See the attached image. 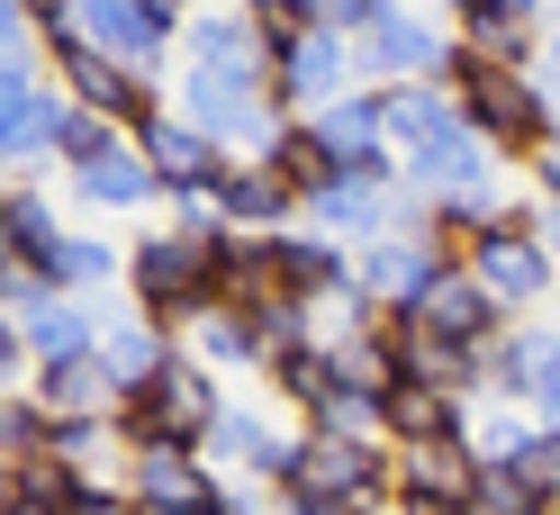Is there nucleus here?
Here are the masks:
<instances>
[{
  "label": "nucleus",
  "instance_id": "29",
  "mask_svg": "<svg viewBox=\"0 0 560 515\" xmlns=\"http://www.w3.org/2000/svg\"><path fill=\"white\" fill-rule=\"evenodd\" d=\"M498 479H515L534 506H560V425H524L506 461H488Z\"/></svg>",
  "mask_w": 560,
  "mask_h": 515
},
{
  "label": "nucleus",
  "instance_id": "16",
  "mask_svg": "<svg viewBox=\"0 0 560 515\" xmlns=\"http://www.w3.org/2000/svg\"><path fill=\"white\" fill-rule=\"evenodd\" d=\"M307 136L326 145L335 172H389V182H398V154H389V127H380V91H371V82L343 91L335 109H317V118H307Z\"/></svg>",
  "mask_w": 560,
  "mask_h": 515
},
{
  "label": "nucleus",
  "instance_id": "32",
  "mask_svg": "<svg viewBox=\"0 0 560 515\" xmlns=\"http://www.w3.org/2000/svg\"><path fill=\"white\" fill-rule=\"evenodd\" d=\"M109 145H127V127H109V118H91V109H63V127H55V163H63V172H82V163H100Z\"/></svg>",
  "mask_w": 560,
  "mask_h": 515
},
{
  "label": "nucleus",
  "instance_id": "19",
  "mask_svg": "<svg viewBox=\"0 0 560 515\" xmlns=\"http://www.w3.org/2000/svg\"><path fill=\"white\" fill-rule=\"evenodd\" d=\"M498 163H506L498 145H479L470 127H452V136H443L434 154L398 163V190H407V199H479L488 182H498Z\"/></svg>",
  "mask_w": 560,
  "mask_h": 515
},
{
  "label": "nucleus",
  "instance_id": "25",
  "mask_svg": "<svg viewBox=\"0 0 560 515\" xmlns=\"http://www.w3.org/2000/svg\"><path fill=\"white\" fill-rule=\"evenodd\" d=\"M380 407H389V443H434V434H462L470 425V398L425 389V381H398Z\"/></svg>",
  "mask_w": 560,
  "mask_h": 515
},
{
  "label": "nucleus",
  "instance_id": "4",
  "mask_svg": "<svg viewBox=\"0 0 560 515\" xmlns=\"http://www.w3.org/2000/svg\"><path fill=\"white\" fill-rule=\"evenodd\" d=\"M226 417V389H218V371L190 362V353H172L154 371V389H136L118 398V443H208V425Z\"/></svg>",
  "mask_w": 560,
  "mask_h": 515
},
{
  "label": "nucleus",
  "instance_id": "34",
  "mask_svg": "<svg viewBox=\"0 0 560 515\" xmlns=\"http://www.w3.org/2000/svg\"><path fill=\"white\" fill-rule=\"evenodd\" d=\"M389 10H398V0H326V19H317V27H335V37H371Z\"/></svg>",
  "mask_w": 560,
  "mask_h": 515
},
{
  "label": "nucleus",
  "instance_id": "40",
  "mask_svg": "<svg viewBox=\"0 0 560 515\" xmlns=\"http://www.w3.org/2000/svg\"><path fill=\"white\" fill-rule=\"evenodd\" d=\"M398 515H470V506H434V498H398Z\"/></svg>",
  "mask_w": 560,
  "mask_h": 515
},
{
  "label": "nucleus",
  "instance_id": "30",
  "mask_svg": "<svg viewBox=\"0 0 560 515\" xmlns=\"http://www.w3.org/2000/svg\"><path fill=\"white\" fill-rule=\"evenodd\" d=\"M271 398L307 425V417L335 398V353H326V343H307V353H280V362H271Z\"/></svg>",
  "mask_w": 560,
  "mask_h": 515
},
{
  "label": "nucleus",
  "instance_id": "37",
  "mask_svg": "<svg viewBox=\"0 0 560 515\" xmlns=\"http://www.w3.org/2000/svg\"><path fill=\"white\" fill-rule=\"evenodd\" d=\"M136 10H145V19L163 27V37H182V27H190V19L208 10V0H136Z\"/></svg>",
  "mask_w": 560,
  "mask_h": 515
},
{
  "label": "nucleus",
  "instance_id": "26",
  "mask_svg": "<svg viewBox=\"0 0 560 515\" xmlns=\"http://www.w3.org/2000/svg\"><path fill=\"white\" fill-rule=\"evenodd\" d=\"M182 353H190V362H208V371H262V353H254V326H244L226 299H208L199 317L182 326Z\"/></svg>",
  "mask_w": 560,
  "mask_h": 515
},
{
  "label": "nucleus",
  "instance_id": "21",
  "mask_svg": "<svg viewBox=\"0 0 560 515\" xmlns=\"http://www.w3.org/2000/svg\"><path fill=\"white\" fill-rule=\"evenodd\" d=\"M19 343H27V371L91 362V353H100V307H82V299H37V307H19Z\"/></svg>",
  "mask_w": 560,
  "mask_h": 515
},
{
  "label": "nucleus",
  "instance_id": "9",
  "mask_svg": "<svg viewBox=\"0 0 560 515\" xmlns=\"http://www.w3.org/2000/svg\"><path fill=\"white\" fill-rule=\"evenodd\" d=\"M443 271H452V254L434 245V235H380V245H362V254H353V290H362L389 326H407Z\"/></svg>",
  "mask_w": 560,
  "mask_h": 515
},
{
  "label": "nucleus",
  "instance_id": "42",
  "mask_svg": "<svg viewBox=\"0 0 560 515\" xmlns=\"http://www.w3.org/2000/svg\"><path fill=\"white\" fill-rule=\"evenodd\" d=\"M542 245H551V262H560V209H542Z\"/></svg>",
  "mask_w": 560,
  "mask_h": 515
},
{
  "label": "nucleus",
  "instance_id": "31",
  "mask_svg": "<svg viewBox=\"0 0 560 515\" xmlns=\"http://www.w3.org/2000/svg\"><path fill=\"white\" fill-rule=\"evenodd\" d=\"M46 407L27 398V389H10L0 398V470H27V461H46Z\"/></svg>",
  "mask_w": 560,
  "mask_h": 515
},
{
  "label": "nucleus",
  "instance_id": "8",
  "mask_svg": "<svg viewBox=\"0 0 560 515\" xmlns=\"http://www.w3.org/2000/svg\"><path fill=\"white\" fill-rule=\"evenodd\" d=\"M136 154H145V172L163 182V199H218V182L235 172V154L218 145V136H199L182 109H172V100H163L145 127H136Z\"/></svg>",
  "mask_w": 560,
  "mask_h": 515
},
{
  "label": "nucleus",
  "instance_id": "35",
  "mask_svg": "<svg viewBox=\"0 0 560 515\" xmlns=\"http://www.w3.org/2000/svg\"><path fill=\"white\" fill-rule=\"evenodd\" d=\"M0 55H37V27H27V0H0Z\"/></svg>",
  "mask_w": 560,
  "mask_h": 515
},
{
  "label": "nucleus",
  "instance_id": "47",
  "mask_svg": "<svg viewBox=\"0 0 560 515\" xmlns=\"http://www.w3.org/2000/svg\"><path fill=\"white\" fill-rule=\"evenodd\" d=\"M542 515H560V506H542Z\"/></svg>",
  "mask_w": 560,
  "mask_h": 515
},
{
  "label": "nucleus",
  "instance_id": "28",
  "mask_svg": "<svg viewBox=\"0 0 560 515\" xmlns=\"http://www.w3.org/2000/svg\"><path fill=\"white\" fill-rule=\"evenodd\" d=\"M55 281H63V299L100 307V299H118V290H127V262H118V245H100V235H63Z\"/></svg>",
  "mask_w": 560,
  "mask_h": 515
},
{
  "label": "nucleus",
  "instance_id": "36",
  "mask_svg": "<svg viewBox=\"0 0 560 515\" xmlns=\"http://www.w3.org/2000/svg\"><path fill=\"white\" fill-rule=\"evenodd\" d=\"M19 371H27V343H19V317L0 307V398L19 389Z\"/></svg>",
  "mask_w": 560,
  "mask_h": 515
},
{
  "label": "nucleus",
  "instance_id": "11",
  "mask_svg": "<svg viewBox=\"0 0 560 515\" xmlns=\"http://www.w3.org/2000/svg\"><path fill=\"white\" fill-rule=\"evenodd\" d=\"M55 37L109 55V63H127V73H154V82H163V63H172V37H163L145 10H136V0H73ZM55 37H46V46H55Z\"/></svg>",
  "mask_w": 560,
  "mask_h": 515
},
{
  "label": "nucleus",
  "instance_id": "45",
  "mask_svg": "<svg viewBox=\"0 0 560 515\" xmlns=\"http://www.w3.org/2000/svg\"><path fill=\"white\" fill-rule=\"evenodd\" d=\"M425 10H443V19H452V10H462V0H425Z\"/></svg>",
  "mask_w": 560,
  "mask_h": 515
},
{
  "label": "nucleus",
  "instance_id": "2",
  "mask_svg": "<svg viewBox=\"0 0 560 515\" xmlns=\"http://www.w3.org/2000/svg\"><path fill=\"white\" fill-rule=\"evenodd\" d=\"M262 91H271L280 118L335 109L343 91H362L353 37H335V27H299V19H271V27H262Z\"/></svg>",
  "mask_w": 560,
  "mask_h": 515
},
{
  "label": "nucleus",
  "instance_id": "6",
  "mask_svg": "<svg viewBox=\"0 0 560 515\" xmlns=\"http://www.w3.org/2000/svg\"><path fill=\"white\" fill-rule=\"evenodd\" d=\"M46 63H55V91L73 100V109L109 118V127H127V136L163 109V82H154V73H127V63L91 55V46H73V37H55V46H46Z\"/></svg>",
  "mask_w": 560,
  "mask_h": 515
},
{
  "label": "nucleus",
  "instance_id": "15",
  "mask_svg": "<svg viewBox=\"0 0 560 515\" xmlns=\"http://www.w3.org/2000/svg\"><path fill=\"white\" fill-rule=\"evenodd\" d=\"M199 453H208V470H218V479H226V470H254L262 489H280V470H290L299 434H290V425H271L262 407H235V398H226V417L208 425Z\"/></svg>",
  "mask_w": 560,
  "mask_h": 515
},
{
  "label": "nucleus",
  "instance_id": "14",
  "mask_svg": "<svg viewBox=\"0 0 560 515\" xmlns=\"http://www.w3.org/2000/svg\"><path fill=\"white\" fill-rule=\"evenodd\" d=\"M172 55H182V73H208V82H262V27L244 10H226V0H208L172 37Z\"/></svg>",
  "mask_w": 560,
  "mask_h": 515
},
{
  "label": "nucleus",
  "instance_id": "5",
  "mask_svg": "<svg viewBox=\"0 0 560 515\" xmlns=\"http://www.w3.org/2000/svg\"><path fill=\"white\" fill-rule=\"evenodd\" d=\"M208 299H218V290H208V262H199V245L182 226H154V235L127 245V307L145 326H163L172 343H182V326L199 317Z\"/></svg>",
  "mask_w": 560,
  "mask_h": 515
},
{
  "label": "nucleus",
  "instance_id": "17",
  "mask_svg": "<svg viewBox=\"0 0 560 515\" xmlns=\"http://www.w3.org/2000/svg\"><path fill=\"white\" fill-rule=\"evenodd\" d=\"M398 461V498H434V506H479V453L470 434H434V443H389Z\"/></svg>",
  "mask_w": 560,
  "mask_h": 515
},
{
  "label": "nucleus",
  "instance_id": "3",
  "mask_svg": "<svg viewBox=\"0 0 560 515\" xmlns=\"http://www.w3.org/2000/svg\"><path fill=\"white\" fill-rule=\"evenodd\" d=\"M462 271L506 307V317H534V307L560 290V262L542 245V209H534V199H506V226L479 235V245L462 254Z\"/></svg>",
  "mask_w": 560,
  "mask_h": 515
},
{
  "label": "nucleus",
  "instance_id": "46",
  "mask_svg": "<svg viewBox=\"0 0 560 515\" xmlns=\"http://www.w3.org/2000/svg\"><path fill=\"white\" fill-rule=\"evenodd\" d=\"M551 27H560V0H551Z\"/></svg>",
  "mask_w": 560,
  "mask_h": 515
},
{
  "label": "nucleus",
  "instance_id": "12",
  "mask_svg": "<svg viewBox=\"0 0 560 515\" xmlns=\"http://www.w3.org/2000/svg\"><path fill=\"white\" fill-rule=\"evenodd\" d=\"M262 262H271V290L299 299V307H326V299L353 290V245H335V235H317V226L262 235Z\"/></svg>",
  "mask_w": 560,
  "mask_h": 515
},
{
  "label": "nucleus",
  "instance_id": "1",
  "mask_svg": "<svg viewBox=\"0 0 560 515\" xmlns=\"http://www.w3.org/2000/svg\"><path fill=\"white\" fill-rule=\"evenodd\" d=\"M443 91H452V109H462V127L479 136V145H498L506 163H534L542 145H560V100H551L534 73H506V63H470L462 46H452Z\"/></svg>",
  "mask_w": 560,
  "mask_h": 515
},
{
  "label": "nucleus",
  "instance_id": "43",
  "mask_svg": "<svg viewBox=\"0 0 560 515\" xmlns=\"http://www.w3.org/2000/svg\"><path fill=\"white\" fill-rule=\"evenodd\" d=\"M19 506V470H0V515H10Z\"/></svg>",
  "mask_w": 560,
  "mask_h": 515
},
{
  "label": "nucleus",
  "instance_id": "27",
  "mask_svg": "<svg viewBox=\"0 0 560 515\" xmlns=\"http://www.w3.org/2000/svg\"><path fill=\"white\" fill-rule=\"evenodd\" d=\"M27 398L46 407V417H118L109 381H100V362H55V371H27Z\"/></svg>",
  "mask_w": 560,
  "mask_h": 515
},
{
  "label": "nucleus",
  "instance_id": "33",
  "mask_svg": "<svg viewBox=\"0 0 560 515\" xmlns=\"http://www.w3.org/2000/svg\"><path fill=\"white\" fill-rule=\"evenodd\" d=\"M55 515H145V506L127 498V479H63Z\"/></svg>",
  "mask_w": 560,
  "mask_h": 515
},
{
  "label": "nucleus",
  "instance_id": "23",
  "mask_svg": "<svg viewBox=\"0 0 560 515\" xmlns=\"http://www.w3.org/2000/svg\"><path fill=\"white\" fill-rule=\"evenodd\" d=\"M218 218H226L235 235H280V226H290V218H307V209H299V190L280 182V172L235 163L226 182H218Z\"/></svg>",
  "mask_w": 560,
  "mask_h": 515
},
{
  "label": "nucleus",
  "instance_id": "22",
  "mask_svg": "<svg viewBox=\"0 0 560 515\" xmlns=\"http://www.w3.org/2000/svg\"><path fill=\"white\" fill-rule=\"evenodd\" d=\"M380 127H389V154L416 163V154H434L443 136L462 127V109H452L443 82H398V91H380Z\"/></svg>",
  "mask_w": 560,
  "mask_h": 515
},
{
  "label": "nucleus",
  "instance_id": "41",
  "mask_svg": "<svg viewBox=\"0 0 560 515\" xmlns=\"http://www.w3.org/2000/svg\"><path fill=\"white\" fill-rule=\"evenodd\" d=\"M290 19H299V27H317V19H326V0H290Z\"/></svg>",
  "mask_w": 560,
  "mask_h": 515
},
{
  "label": "nucleus",
  "instance_id": "13",
  "mask_svg": "<svg viewBox=\"0 0 560 515\" xmlns=\"http://www.w3.org/2000/svg\"><path fill=\"white\" fill-rule=\"evenodd\" d=\"M307 226L362 254V245H380V235L398 226V182L389 172H335V182L307 199Z\"/></svg>",
  "mask_w": 560,
  "mask_h": 515
},
{
  "label": "nucleus",
  "instance_id": "10",
  "mask_svg": "<svg viewBox=\"0 0 560 515\" xmlns=\"http://www.w3.org/2000/svg\"><path fill=\"white\" fill-rule=\"evenodd\" d=\"M353 63H362V82L371 91H398V82H443V63H452V27H434L425 10H398L371 27V37H353Z\"/></svg>",
  "mask_w": 560,
  "mask_h": 515
},
{
  "label": "nucleus",
  "instance_id": "18",
  "mask_svg": "<svg viewBox=\"0 0 560 515\" xmlns=\"http://www.w3.org/2000/svg\"><path fill=\"white\" fill-rule=\"evenodd\" d=\"M407 326H416V335H434V343H470V353H479V343H498V335H506L515 317H506V307H498V299H488V290L470 281L462 262H452L443 281L425 290V307H416Z\"/></svg>",
  "mask_w": 560,
  "mask_h": 515
},
{
  "label": "nucleus",
  "instance_id": "38",
  "mask_svg": "<svg viewBox=\"0 0 560 515\" xmlns=\"http://www.w3.org/2000/svg\"><path fill=\"white\" fill-rule=\"evenodd\" d=\"M524 172H534V209H560V145H542Z\"/></svg>",
  "mask_w": 560,
  "mask_h": 515
},
{
  "label": "nucleus",
  "instance_id": "24",
  "mask_svg": "<svg viewBox=\"0 0 560 515\" xmlns=\"http://www.w3.org/2000/svg\"><path fill=\"white\" fill-rule=\"evenodd\" d=\"M73 199H82V209H154L163 182L145 172V154H136V136H127V145H109L100 163L73 172Z\"/></svg>",
  "mask_w": 560,
  "mask_h": 515
},
{
  "label": "nucleus",
  "instance_id": "7",
  "mask_svg": "<svg viewBox=\"0 0 560 515\" xmlns=\"http://www.w3.org/2000/svg\"><path fill=\"white\" fill-rule=\"evenodd\" d=\"M479 389L524 407L534 425H560V326H506L479 353Z\"/></svg>",
  "mask_w": 560,
  "mask_h": 515
},
{
  "label": "nucleus",
  "instance_id": "39",
  "mask_svg": "<svg viewBox=\"0 0 560 515\" xmlns=\"http://www.w3.org/2000/svg\"><path fill=\"white\" fill-rule=\"evenodd\" d=\"M479 10H498L506 27H551V0H479Z\"/></svg>",
  "mask_w": 560,
  "mask_h": 515
},
{
  "label": "nucleus",
  "instance_id": "44",
  "mask_svg": "<svg viewBox=\"0 0 560 515\" xmlns=\"http://www.w3.org/2000/svg\"><path fill=\"white\" fill-rule=\"evenodd\" d=\"M10 515H55V506H46V498H19V506H10Z\"/></svg>",
  "mask_w": 560,
  "mask_h": 515
},
{
  "label": "nucleus",
  "instance_id": "20",
  "mask_svg": "<svg viewBox=\"0 0 560 515\" xmlns=\"http://www.w3.org/2000/svg\"><path fill=\"white\" fill-rule=\"evenodd\" d=\"M172 353H182V343L127 307V317L100 326V353H91V362H100V381H109V398H136V389H154V371H163Z\"/></svg>",
  "mask_w": 560,
  "mask_h": 515
}]
</instances>
